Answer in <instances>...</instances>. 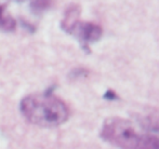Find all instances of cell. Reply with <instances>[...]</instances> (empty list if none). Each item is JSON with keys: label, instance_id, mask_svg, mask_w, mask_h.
Segmentation results:
<instances>
[{"label": "cell", "instance_id": "6da1fadb", "mask_svg": "<svg viewBox=\"0 0 159 149\" xmlns=\"http://www.w3.org/2000/svg\"><path fill=\"white\" fill-rule=\"evenodd\" d=\"M47 91L43 94H32L21 102V112L30 123L43 128H52L63 124L69 117L66 104L59 97Z\"/></svg>", "mask_w": 159, "mask_h": 149}, {"label": "cell", "instance_id": "7a4b0ae2", "mask_svg": "<svg viewBox=\"0 0 159 149\" xmlns=\"http://www.w3.org/2000/svg\"><path fill=\"white\" fill-rule=\"evenodd\" d=\"M104 141L120 149H159V138L140 132L131 121L113 117L104 122L101 130Z\"/></svg>", "mask_w": 159, "mask_h": 149}, {"label": "cell", "instance_id": "3957f363", "mask_svg": "<svg viewBox=\"0 0 159 149\" xmlns=\"http://www.w3.org/2000/svg\"><path fill=\"white\" fill-rule=\"evenodd\" d=\"M103 34L102 27L90 22H78L75 26L71 35H75L81 41L84 46H87L88 43L96 42L101 39Z\"/></svg>", "mask_w": 159, "mask_h": 149}, {"label": "cell", "instance_id": "277c9868", "mask_svg": "<svg viewBox=\"0 0 159 149\" xmlns=\"http://www.w3.org/2000/svg\"><path fill=\"white\" fill-rule=\"evenodd\" d=\"M80 13H81V9H80V6H78V4L73 3L67 7L64 13V17L61 22L62 29L68 33V34H71L75 26L79 22Z\"/></svg>", "mask_w": 159, "mask_h": 149}, {"label": "cell", "instance_id": "5b68a950", "mask_svg": "<svg viewBox=\"0 0 159 149\" xmlns=\"http://www.w3.org/2000/svg\"><path fill=\"white\" fill-rule=\"evenodd\" d=\"M139 122L145 130L159 133V112H148L141 116Z\"/></svg>", "mask_w": 159, "mask_h": 149}, {"label": "cell", "instance_id": "8992f818", "mask_svg": "<svg viewBox=\"0 0 159 149\" xmlns=\"http://www.w3.org/2000/svg\"><path fill=\"white\" fill-rule=\"evenodd\" d=\"M16 22L12 16L6 14V6H0V29L3 32H13Z\"/></svg>", "mask_w": 159, "mask_h": 149}, {"label": "cell", "instance_id": "52a82bcc", "mask_svg": "<svg viewBox=\"0 0 159 149\" xmlns=\"http://www.w3.org/2000/svg\"><path fill=\"white\" fill-rule=\"evenodd\" d=\"M53 0H33L30 2V10L35 14H41L52 6Z\"/></svg>", "mask_w": 159, "mask_h": 149}, {"label": "cell", "instance_id": "ba28073f", "mask_svg": "<svg viewBox=\"0 0 159 149\" xmlns=\"http://www.w3.org/2000/svg\"><path fill=\"white\" fill-rule=\"evenodd\" d=\"M104 97L106 99H118L117 94H116L113 90H107L106 93L104 94Z\"/></svg>", "mask_w": 159, "mask_h": 149}, {"label": "cell", "instance_id": "9c48e42d", "mask_svg": "<svg viewBox=\"0 0 159 149\" xmlns=\"http://www.w3.org/2000/svg\"><path fill=\"white\" fill-rule=\"evenodd\" d=\"M14 1H20V2H21V1H25V0H14Z\"/></svg>", "mask_w": 159, "mask_h": 149}]
</instances>
